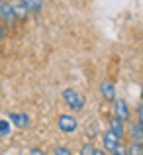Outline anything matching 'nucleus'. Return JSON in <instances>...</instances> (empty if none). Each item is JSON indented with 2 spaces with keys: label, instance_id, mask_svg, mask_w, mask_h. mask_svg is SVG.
Segmentation results:
<instances>
[{
  "label": "nucleus",
  "instance_id": "1",
  "mask_svg": "<svg viewBox=\"0 0 143 155\" xmlns=\"http://www.w3.org/2000/svg\"><path fill=\"white\" fill-rule=\"evenodd\" d=\"M63 98H65V102L71 106L73 110H80V108L84 106V98H83V94H79V92L73 91V88H67V91L63 92Z\"/></svg>",
  "mask_w": 143,
  "mask_h": 155
},
{
  "label": "nucleus",
  "instance_id": "2",
  "mask_svg": "<svg viewBox=\"0 0 143 155\" xmlns=\"http://www.w3.org/2000/svg\"><path fill=\"white\" fill-rule=\"evenodd\" d=\"M118 147H120V136H118L116 132H112V130H108V132L104 134V149L116 153Z\"/></svg>",
  "mask_w": 143,
  "mask_h": 155
},
{
  "label": "nucleus",
  "instance_id": "3",
  "mask_svg": "<svg viewBox=\"0 0 143 155\" xmlns=\"http://www.w3.org/2000/svg\"><path fill=\"white\" fill-rule=\"evenodd\" d=\"M59 130L61 132H65V134H71V132H75L76 130V118H73V116H69V114H63V116L59 118Z\"/></svg>",
  "mask_w": 143,
  "mask_h": 155
},
{
  "label": "nucleus",
  "instance_id": "4",
  "mask_svg": "<svg viewBox=\"0 0 143 155\" xmlns=\"http://www.w3.org/2000/svg\"><path fill=\"white\" fill-rule=\"evenodd\" d=\"M114 112H116V116L118 118H122V120H128L129 118V110H128V104L124 102V100H116L114 102Z\"/></svg>",
  "mask_w": 143,
  "mask_h": 155
},
{
  "label": "nucleus",
  "instance_id": "5",
  "mask_svg": "<svg viewBox=\"0 0 143 155\" xmlns=\"http://www.w3.org/2000/svg\"><path fill=\"white\" fill-rule=\"evenodd\" d=\"M100 92H102V96H104V100H114V96H116L114 84L108 83V81H104V83L100 84Z\"/></svg>",
  "mask_w": 143,
  "mask_h": 155
},
{
  "label": "nucleus",
  "instance_id": "6",
  "mask_svg": "<svg viewBox=\"0 0 143 155\" xmlns=\"http://www.w3.org/2000/svg\"><path fill=\"white\" fill-rule=\"evenodd\" d=\"M0 16H2L6 22H10L16 16V8L12 6V4H2V6H0Z\"/></svg>",
  "mask_w": 143,
  "mask_h": 155
},
{
  "label": "nucleus",
  "instance_id": "7",
  "mask_svg": "<svg viewBox=\"0 0 143 155\" xmlns=\"http://www.w3.org/2000/svg\"><path fill=\"white\" fill-rule=\"evenodd\" d=\"M10 120L14 122V126H18V128H26V126L30 124V118H28L26 114H10Z\"/></svg>",
  "mask_w": 143,
  "mask_h": 155
},
{
  "label": "nucleus",
  "instance_id": "8",
  "mask_svg": "<svg viewBox=\"0 0 143 155\" xmlns=\"http://www.w3.org/2000/svg\"><path fill=\"white\" fill-rule=\"evenodd\" d=\"M110 130H112V132H116L118 136H124V120H122V118H112V122H110Z\"/></svg>",
  "mask_w": 143,
  "mask_h": 155
},
{
  "label": "nucleus",
  "instance_id": "9",
  "mask_svg": "<svg viewBox=\"0 0 143 155\" xmlns=\"http://www.w3.org/2000/svg\"><path fill=\"white\" fill-rule=\"evenodd\" d=\"M22 2L26 4V8L31 10V12H39L41 6H43V0H22Z\"/></svg>",
  "mask_w": 143,
  "mask_h": 155
},
{
  "label": "nucleus",
  "instance_id": "10",
  "mask_svg": "<svg viewBox=\"0 0 143 155\" xmlns=\"http://www.w3.org/2000/svg\"><path fill=\"white\" fill-rule=\"evenodd\" d=\"M132 136H133V140H141V137H143L141 126H133V128H132Z\"/></svg>",
  "mask_w": 143,
  "mask_h": 155
},
{
  "label": "nucleus",
  "instance_id": "11",
  "mask_svg": "<svg viewBox=\"0 0 143 155\" xmlns=\"http://www.w3.org/2000/svg\"><path fill=\"white\" fill-rule=\"evenodd\" d=\"M0 134H2V136H8V134H10V124H8L6 120H0Z\"/></svg>",
  "mask_w": 143,
  "mask_h": 155
},
{
  "label": "nucleus",
  "instance_id": "12",
  "mask_svg": "<svg viewBox=\"0 0 143 155\" xmlns=\"http://www.w3.org/2000/svg\"><path fill=\"white\" fill-rule=\"evenodd\" d=\"M83 153H84V155H90V153H94V155H102V151L94 149L92 145H84V147H83Z\"/></svg>",
  "mask_w": 143,
  "mask_h": 155
},
{
  "label": "nucleus",
  "instance_id": "13",
  "mask_svg": "<svg viewBox=\"0 0 143 155\" xmlns=\"http://www.w3.org/2000/svg\"><path fill=\"white\" fill-rule=\"evenodd\" d=\"M55 153H57V155H69L71 151H69L67 147H57V149H55Z\"/></svg>",
  "mask_w": 143,
  "mask_h": 155
},
{
  "label": "nucleus",
  "instance_id": "14",
  "mask_svg": "<svg viewBox=\"0 0 143 155\" xmlns=\"http://www.w3.org/2000/svg\"><path fill=\"white\" fill-rule=\"evenodd\" d=\"M143 151V147H141V145H132V149H129V153H141Z\"/></svg>",
  "mask_w": 143,
  "mask_h": 155
},
{
  "label": "nucleus",
  "instance_id": "15",
  "mask_svg": "<svg viewBox=\"0 0 143 155\" xmlns=\"http://www.w3.org/2000/svg\"><path fill=\"white\" fill-rule=\"evenodd\" d=\"M139 126H141V130H143V106L139 108Z\"/></svg>",
  "mask_w": 143,
  "mask_h": 155
},
{
  "label": "nucleus",
  "instance_id": "16",
  "mask_svg": "<svg viewBox=\"0 0 143 155\" xmlns=\"http://www.w3.org/2000/svg\"><path fill=\"white\" fill-rule=\"evenodd\" d=\"M4 38V31H2V28H0V39H2Z\"/></svg>",
  "mask_w": 143,
  "mask_h": 155
},
{
  "label": "nucleus",
  "instance_id": "17",
  "mask_svg": "<svg viewBox=\"0 0 143 155\" xmlns=\"http://www.w3.org/2000/svg\"><path fill=\"white\" fill-rule=\"evenodd\" d=\"M141 98H143V88H141Z\"/></svg>",
  "mask_w": 143,
  "mask_h": 155
},
{
  "label": "nucleus",
  "instance_id": "18",
  "mask_svg": "<svg viewBox=\"0 0 143 155\" xmlns=\"http://www.w3.org/2000/svg\"><path fill=\"white\" fill-rule=\"evenodd\" d=\"M0 6H2V4H0Z\"/></svg>",
  "mask_w": 143,
  "mask_h": 155
}]
</instances>
